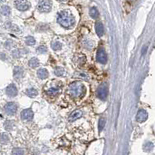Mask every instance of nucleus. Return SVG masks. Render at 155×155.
Masks as SVG:
<instances>
[{
	"label": "nucleus",
	"mask_w": 155,
	"mask_h": 155,
	"mask_svg": "<svg viewBox=\"0 0 155 155\" xmlns=\"http://www.w3.org/2000/svg\"><path fill=\"white\" fill-rule=\"evenodd\" d=\"M68 93L72 98H81L85 94V87L80 81H75L70 85L68 88Z\"/></svg>",
	"instance_id": "2"
},
{
	"label": "nucleus",
	"mask_w": 155,
	"mask_h": 155,
	"mask_svg": "<svg viewBox=\"0 0 155 155\" xmlns=\"http://www.w3.org/2000/svg\"><path fill=\"white\" fill-rule=\"evenodd\" d=\"M34 117V113L30 109H24L21 112V119L25 122H29Z\"/></svg>",
	"instance_id": "8"
},
{
	"label": "nucleus",
	"mask_w": 155,
	"mask_h": 155,
	"mask_svg": "<svg viewBox=\"0 0 155 155\" xmlns=\"http://www.w3.org/2000/svg\"><path fill=\"white\" fill-rule=\"evenodd\" d=\"M52 4L49 0H41L38 3V10L41 12H48L51 11Z\"/></svg>",
	"instance_id": "3"
},
{
	"label": "nucleus",
	"mask_w": 155,
	"mask_h": 155,
	"mask_svg": "<svg viewBox=\"0 0 155 155\" xmlns=\"http://www.w3.org/2000/svg\"><path fill=\"white\" fill-rule=\"evenodd\" d=\"M97 61L101 64H106L107 62V54L103 48H99L96 54Z\"/></svg>",
	"instance_id": "6"
},
{
	"label": "nucleus",
	"mask_w": 155,
	"mask_h": 155,
	"mask_svg": "<svg viewBox=\"0 0 155 155\" xmlns=\"http://www.w3.org/2000/svg\"><path fill=\"white\" fill-rule=\"evenodd\" d=\"M89 14H90V16H91L92 19H97L99 16V12L96 8L92 7L91 8V9H90Z\"/></svg>",
	"instance_id": "18"
},
{
	"label": "nucleus",
	"mask_w": 155,
	"mask_h": 155,
	"mask_svg": "<svg viewBox=\"0 0 155 155\" xmlns=\"http://www.w3.org/2000/svg\"><path fill=\"white\" fill-rule=\"evenodd\" d=\"M48 51V48L46 46H40L37 48V52L39 54H44Z\"/></svg>",
	"instance_id": "26"
},
{
	"label": "nucleus",
	"mask_w": 155,
	"mask_h": 155,
	"mask_svg": "<svg viewBox=\"0 0 155 155\" xmlns=\"http://www.w3.org/2000/svg\"><path fill=\"white\" fill-rule=\"evenodd\" d=\"M25 42L29 46H33V45H34L36 44L35 39L33 37H31V36H28V37H26L25 38Z\"/></svg>",
	"instance_id": "20"
},
{
	"label": "nucleus",
	"mask_w": 155,
	"mask_h": 155,
	"mask_svg": "<svg viewBox=\"0 0 155 155\" xmlns=\"http://www.w3.org/2000/svg\"><path fill=\"white\" fill-rule=\"evenodd\" d=\"M39 60L37 58H32L30 61H29V66L30 68H35L37 66L39 65Z\"/></svg>",
	"instance_id": "17"
},
{
	"label": "nucleus",
	"mask_w": 155,
	"mask_h": 155,
	"mask_svg": "<svg viewBox=\"0 0 155 155\" xmlns=\"http://www.w3.org/2000/svg\"><path fill=\"white\" fill-rule=\"evenodd\" d=\"M58 22L64 28H69L74 24L75 19L74 16L69 11L63 10L58 13Z\"/></svg>",
	"instance_id": "1"
},
{
	"label": "nucleus",
	"mask_w": 155,
	"mask_h": 155,
	"mask_svg": "<svg viewBox=\"0 0 155 155\" xmlns=\"http://www.w3.org/2000/svg\"><path fill=\"white\" fill-rule=\"evenodd\" d=\"M15 5L17 9L20 11H26L30 8V4L27 0H16Z\"/></svg>",
	"instance_id": "7"
},
{
	"label": "nucleus",
	"mask_w": 155,
	"mask_h": 155,
	"mask_svg": "<svg viewBox=\"0 0 155 155\" xmlns=\"http://www.w3.org/2000/svg\"><path fill=\"white\" fill-rule=\"evenodd\" d=\"M153 145L151 142H147V143L143 145V150L147 152L150 151V150L153 149Z\"/></svg>",
	"instance_id": "24"
},
{
	"label": "nucleus",
	"mask_w": 155,
	"mask_h": 155,
	"mask_svg": "<svg viewBox=\"0 0 155 155\" xmlns=\"http://www.w3.org/2000/svg\"><path fill=\"white\" fill-rule=\"evenodd\" d=\"M148 118V114L144 109H141L138 111L137 116H136V120L138 123H143V122L146 121Z\"/></svg>",
	"instance_id": "9"
},
{
	"label": "nucleus",
	"mask_w": 155,
	"mask_h": 155,
	"mask_svg": "<svg viewBox=\"0 0 155 155\" xmlns=\"http://www.w3.org/2000/svg\"><path fill=\"white\" fill-rule=\"evenodd\" d=\"M81 116H82V112H81L80 109H77V110L73 112V113L69 116L68 120L70 122H74L76 120H78V119L81 118Z\"/></svg>",
	"instance_id": "11"
},
{
	"label": "nucleus",
	"mask_w": 155,
	"mask_h": 155,
	"mask_svg": "<svg viewBox=\"0 0 155 155\" xmlns=\"http://www.w3.org/2000/svg\"><path fill=\"white\" fill-rule=\"evenodd\" d=\"M64 74V70L61 67H57L54 69V74L57 76H62Z\"/></svg>",
	"instance_id": "22"
},
{
	"label": "nucleus",
	"mask_w": 155,
	"mask_h": 155,
	"mask_svg": "<svg viewBox=\"0 0 155 155\" xmlns=\"http://www.w3.org/2000/svg\"><path fill=\"white\" fill-rule=\"evenodd\" d=\"M108 87L106 84H102L97 89V96L101 100H105L108 95Z\"/></svg>",
	"instance_id": "4"
},
{
	"label": "nucleus",
	"mask_w": 155,
	"mask_h": 155,
	"mask_svg": "<svg viewBox=\"0 0 155 155\" xmlns=\"http://www.w3.org/2000/svg\"><path fill=\"white\" fill-rule=\"evenodd\" d=\"M5 93L9 96H16L18 93L17 88L14 84H11L5 88Z\"/></svg>",
	"instance_id": "10"
},
{
	"label": "nucleus",
	"mask_w": 155,
	"mask_h": 155,
	"mask_svg": "<svg viewBox=\"0 0 155 155\" xmlns=\"http://www.w3.org/2000/svg\"><path fill=\"white\" fill-rule=\"evenodd\" d=\"M51 48L54 51H59L62 48V44L59 41H54L51 44Z\"/></svg>",
	"instance_id": "21"
},
{
	"label": "nucleus",
	"mask_w": 155,
	"mask_h": 155,
	"mask_svg": "<svg viewBox=\"0 0 155 155\" xmlns=\"http://www.w3.org/2000/svg\"><path fill=\"white\" fill-rule=\"evenodd\" d=\"M61 1H62V2H66L67 0H61Z\"/></svg>",
	"instance_id": "29"
},
{
	"label": "nucleus",
	"mask_w": 155,
	"mask_h": 155,
	"mask_svg": "<svg viewBox=\"0 0 155 155\" xmlns=\"http://www.w3.org/2000/svg\"><path fill=\"white\" fill-rule=\"evenodd\" d=\"M17 111V106L15 102H9L4 106V112L8 116H12Z\"/></svg>",
	"instance_id": "5"
},
{
	"label": "nucleus",
	"mask_w": 155,
	"mask_h": 155,
	"mask_svg": "<svg viewBox=\"0 0 155 155\" xmlns=\"http://www.w3.org/2000/svg\"><path fill=\"white\" fill-rule=\"evenodd\" d=\"M95 31L99 37H102L104 34V27L101 22H97L95 23Z\"/></svg>",
	"instance_id": "13"
},
{
	"label": "nucleus",
	"mask_w": 155,
	"mask_h": 155,
	"mask_svg": "<svg viewBox=\"0 0 155 155\" xmlns=\"http://www.w3.org/2000/svg\"><path fill=\"white\" fill-rule=\"evenodd\" d=\"M37 77L41 79H46L48 77V71L45 68H41L37 71Z\"/></svg>",
	"instance_id": "14"
},
{
	"label": "nucleus",
	"mask_w": 155,
	"mask_h": 155,
	"mask_svg": "<svg viewBox=\"0 0 155 155\" xmlns=\"http://www.w3.org/2000/svg\"><path fill=\"white\" fill-rule=\"evenodd\" d=\"M105 125H106V120L104 119H100L99 120V131L101 132V131L103 130V128L105 127Z\"/></svg>",
	"instance_id": "25"
},
{
	"label": "nucleus",
	"mask_w": 155,
	"mask_h": 155,
	"mask_svg": "<svg viewBox=\"0 0 155 155\" xmlns=\"http://www.w3.org/2000/svg\"><path fill=\"white\" fill-rule=\"evenodd\" d=\"M1 140H2V143H6L9 142V137H8V135L6 134H2Z\"/></svg>",
	"instance_id": "28"
},
{
	"label": "nucleus",
	"mask_w": 155,
	"mask_h": 155,
	"mask_svg": "<svg viewBox=\"0 0 155 155\" xmlns=\"http://www.w3.org/2000/svg\"><path fill=\"white\" fill-rule=\"evenodd\" d=\"M24 154V151L21 148H14L12 151V155H23Z\"/></svg>",
	"instance_id": "23"
},
{
	"label": "nucleus",
	"mask_w": 155,
	"mask_h": 155,
	"mask_svg": "<svg viewBox=\"0 0 155 155\" xmlns=\"http://www.w3.org/2000/svg\"><path fill=\"white\" fill-rule=\"evenodd\" d=\"M26 94H27V95H28L29 97H30V98H35V97L38 95V92H37V90L35 89V88H28V89L27 90Z\"/></svg>",
	"instance_id": "16"
},
{
	"label": "nucleus",
	"mask_w": 155,
	"mask_h": 155,
	"mask_svg": "<svg viewBox=\"0 0 155 155\" xmlns=\"http://www.w3.org/2000/svg\"><path fill=\"white\" fill-rule=\"evenodd\" d=\"M47 94L50 96H55V95H58L59 92H60V89L58 88H54V87H52V88H49L48 90L46 91Z\"/></svg>",
	"instance_id": "15"
},
{
	"label": "nucleus",
	"mask_w": 155,
	"mask_h": 155,
	"mask_svg": "<svg viewBox=\"0 0 155 155\" xmlns=\"http://www.w3.org/2000/svg\"><path fill=\"white\" fill-rule=\"evenodd\" d=\"M22 50H15V51H12V56L14 57V58H20V57L22 56L21 54H23V53H21Z\"/></svg>",
	"instance_id": "27"
},
{
	"label": "nucleus",
	"mask_w": 155,
	"mask_h": 155,
	"mask_svg": "<svg viewBox=\"0 0 155 155\" xmlns=\"http://www.w3.org/2000/svg\"><path fill=\"white\" fill-rule=\"evenodd\" d=\"M129 1H132V0H129Z\"/></svg>",
	"instance_id": "30"
},
{
	"label": "nucleus",
	"mask_w": 155,
	"mask_h": 155,
	"mask_svg": "<svg viewBox=\"0 0 155 155\" xmlns=\"http://www.w3.org/2000/svg\"><path fill=\"white\" fill-rule=\"evenodd\" d=\"M23 74V68L20 66H16L14 68V72H13V75L16 79H19L21 78Z\"/></svg>",
	"instance_id": "12"
},
{
	"label": "nucleus",
	"mask_w": 155,
	"mask_h": 155,
	"mask_svg": "<svg viewBox=\"0 0 155 155\" xmlns=\"http://www.w3.org/2000/svg\"><path fill=\"white\" fill-rule=\"evenodd\" d=\"M10 8L8 6V5H2V8H1V13H2L3 16H9L10 14Z\"/></svg>",
	"instance_id": "19"
}]
</instances>
